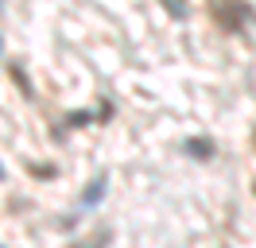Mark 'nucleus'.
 Segmentation results:
<instances>
[{"mask_svg":"<svg viewBox=\"0 0 256 248\" xmlns=\"http://www.w3.org/2000/svg\"><path fill=\"white\" fill-rule=\"evenodd\" d=\"M252 148H256V132H252Z\"/></svg>","mask_w":256,"mask_h":248,"instance_id":"1","label":"nucleus"}]
</instances>
